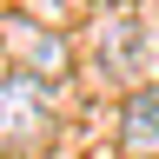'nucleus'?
Masks as SVG:
<instances>
[{
  "label": "nucleus",
  "mask_w": 159,
  "mask_h": 159,
  "mask_svg": "<svg viewBox=\"0 0 159 159\" xmlns=\"http://www.w3.org/2000/svg\"><path fill=\"white\" fill-rule=\"evenodd\" d=\"M53 126V86L40 73H13L0 80V146H40Z\"/></svg>",
  "instance_id": "f257e3e1"
},
{
  "label": "nucleus",
  "mask_w": 159,
  "mask_h": 159,
  "mask_svg": "<svg viewBox=\"0 0 159 159\" xmlns=\"http://www.w3.org/2000/svg\"><path fill=\"white\" fill-rule=\"evenodd\" d=\"M119 133H126V152H133V159H152V152H159V80L139 86V93L126 99Z\"/></svg>",
  "instance_id": "f03ea898"
},
{
  "label": "nucleus",
  "mask_w": 159,
  "mask_h": 159,
  "mask_svg": "<svg viewBox=\"0 0 159 159\" xmlns=\"http://www.w3.org/2000/svg\"><path fill=\"white\" fill-rule=\"evenodd\" d=\"M13 40H20V47H27V53L40 60V66H53V73H60V60H66V47H60V40H47V33H33L27 20H13Z\"/></svg>",
  "instance_id": "20e7f679"
},
{
  "label": "nucleus",
  "mask_w": 159,
  "mask_h": 159,
  "mask_svg": "<svg viewBox=\"0 0 159 159\" xmlns=\"http://www.w3.org/2000/svg\"><path fill=\"white\" fill-rule=\"evenodd\" d=\"M133 53H139V27H133V13H106V20H99V66L126 73Z\"/></svg>",
  "instance_id": "7ed1b4c3"
}]
</instances>
